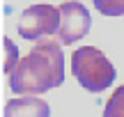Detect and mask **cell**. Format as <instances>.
Wrapping results in <instances>:
<instances>
[{"instance_id": "5b68a950", "label": "cell", "mask_w": 124, "mask_h": 117, "mask_svg": "<svg viewBox=\"0 0 124 117\" xmlns=\"http://www.w3.org/2000/svg\"><path fill=\"white\" fill-rule=\"evenodd\" d=\"M2 117H51V106L37 96H16L7 101Z\"/></svg>"}, {"instance_id": "7a4b0ae2", "label": "cell", "mask_w": 124, "mask_h": 117, "mask_svg": "<svg viewBox=\"0 0 124 117\" xmlns=\"http://www.w3.org/2000/svg\"><path fill=\"white\" fill-rule=\"evenodd\" d=\"M71 73L80 87L87 92H103L115 80V67L113 62L94 46H80L71 55Z\"/></svg>"}, {"instance_id": "277c9868", "label": "cell", "mask_w": 124, "mask_h": 117, "mask_svg": "<svg viewBox=\"0 0 124 117\" xmlns=\"http://www.w3.org/2000/svg\"><path fill=\"white\" fill-rule=\"evenodd\" d=\"M90 12L78 0H67L60 5V30L58 37L62 44H76L90 32Z\"/></svg>"}, {"instance_id": "52a82bcc", "label": "cell", "mask_w": 124, "mask_h": 117, "mask_svg": "<svg viewBox=\"0 0 124 117\" xmlns=\"http://www.w3.org/2000/svg\"><path fill=\"white\" fill-rule=\"evenodd\" d=\"M2 48H5V58H2V71L7 73H12L14 69H16V64L21 62L18 60V51H16V46L12 44V39L9 37H2Z\"/></svg>"}, {"instance_id": "ba28073f", "label": "cell", "mask_w": 124, "mask_h": 117, "mask_svg": "<svg viewBox=\"0 0 124 117\" xmlns=\"http://www.w3.org/2000/svg\"><path fill=\"white\" fill-rule=\"evenodd\" d=\"M92 2L103 16H122L124 14V0H92Z\"/></svg>"}, {"instance_id": "8992f818", "label": "cell", "mask_w": 124, "mask_h": 117, "mask_svg": "<svg viewBox=\"0 0 124 117\" xmlns=\"http://www.w3.org/2000/svg\"><path fill=\"white\" fill-rule=\"evenodd\" d=\"M103 117H124V85L117 87L110 94V99L106 101Z\"/></svg>"}, {"instance_id": "3957f363", "label": "cell", "mask_w": 124, "mask_h": 117, "mask_svg": "<svg viewBox=\"0 0 124 117\" xmlns=\"http://www.w3.org/2000/svg\"><path fill=\"white\" fill-rule=\"evenodd\" d=\"M60 30V7L51 5H32L25 7L18 16V35L23 39L39 41L58 35Z\"/></svg>"}, {"instance_id": "6da1fadb", "label": "cell", "mask_w": 124, "mask_h": 117, "mask_svg": "<svg viewBox=\"0 0 124 117\" xmlns=\"http://www.w3.org/2000/svg\"><path fill=\"white\" fill-rule=\"evenodd\" d=\"M64 83V53L62 41L51 37L35 41L32 51L9 73V87L18 96H37Z\"/></svg>"}]
</instances>
